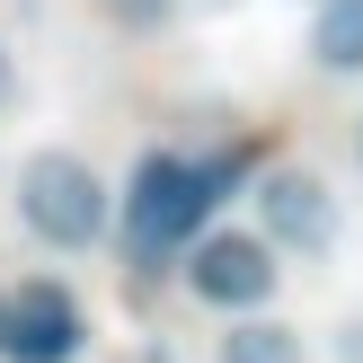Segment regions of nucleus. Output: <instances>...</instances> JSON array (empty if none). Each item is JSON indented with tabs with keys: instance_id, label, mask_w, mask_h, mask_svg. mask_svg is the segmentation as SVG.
I'll list each match as a JSON object with an SVG mask.
<instances>
[{
	"instance_id": "1",
	"label": "nucleus",
	"mask_w": 363,
	"mask_h": 363,
	"mask_svg": "<svg viewBox=\"0 0 363 363\" xmlns=\"http://www.w3.org/2000/svg\"><path fill=\"white\" fill-rule=\"evenodd\" d=\"M240 177H248V160H240V151H222V160L142 151L133 195H124V257H133V266H160L177 240H195V230H204V213L222 204Z\"/></svg>"
},
{
	"instance_id": "2",
	"label": "nucleus",
	"mask_w": 363,
	"mask_h": 363,
	"mask_svg": "<svg viewBox=\"0 0 363 363\" xmlns=\"http://www.w3.org/2000/svg\"><path fill=\"white\" fill-rule=\"evenodd\" d=\"M18 213L45 248H89L106 230V177L80 151H35L18 169Z\"/></svg>"
},
{
	"instance_id": "3",
	"label": "nucleus",
	"mask_w": 363,
	"mask_h": 363,
	"mask_svg": "<svg viewBox=\"0 0 363 363\" xmlns=\"http://www.w3.org/2000/svg\"><path fill=\"white\" fill-rule=\"evenodd\" d=\"M89 346V319L62 284H9L0 293V363H71Z\"/></svg>"
},
{
	"instance_id": "4",
	"label": "nucleus",
	"mask_w": 363,
	"mask_h": 363,
	"mask_svg": "<svg viewBox=\"0 0 363 363\" xmlns=\"http://www.w3.org/2000/svg\"><path fill=\"white\" fill-rule=\"evenodd\" d=\"M186 293L213 301V311H257V301L275 293V248L248 240V230H213V240H195Z\"/></svg>"
},
{
	"instance_id": "5",
	"label": "nucleus",
	"mask_w": 363,
	"mask_h": 363,
	"mask_svg": "<svg viewBox=\"0 0 363 363\" xmlns=\"http://www.w3.org/2000/svg\"><path fill=\"white\" fill-rule=\"evenodd\" d=\"M257 213H266V240L275 248H301V257L337 248V195L311 169H266L257 177Z\"/></svg>"
},
{
	"instance_id": "6",
	"label": "nucleus",
	"mask_w": 363,
	"mask_h": 363,
	"mask_svg": "<svg viewBox=\"0 0 363 363\" xmlns=\"http://www.w3.org/2000/svg\"><path fill=\"white\" fill-rule=\"evenodd\" d=\"M311 62L319 71H363V0H328V9H319Z\"/></svg>"
},
{
	"instance_id": "7",
	"label": "nucleus",
	"mask_w": 363,
	"mask_h": 363,
	"mask_svg": "<svg viewBox=\"0 0 363 363\" xmlns=\"http://www.w3.org/2000/svg\"><path fill=\"white\" fill-rule=\"evenodd\" d=\"M213 363H301V328H284V319H240V328L213 346Z\"/></svg>"
},
{
	"instance_id": "8",
	"label": "nucleus",
	"mask_w": 363,
	"mask_h": 363,
	"mask_svg": "<svg viewBox=\"0 0 363 363\" xmlns=\"http://www.w3.org/2000/svg\"><path fill=\"white\" fill-rule=\"evenodd\" d=\"M337 363H363V319H354L346 337H337Z\"/></svg>"
},
{
	"instance_id": "9",
	"label": "nucleus",
	"mask_w": 363,
	"mask_h": 363,
	"mask_svg": "<svg viewBox=\"0 0 363 363\" xmlns=\"http://www.w3.org/2000/svg\"><path fill=\"white\" fill-rule=\"evenodd\" d=\"M18 98V71H9V45H0V106Z\"/></svg>"
}]
</instances>
